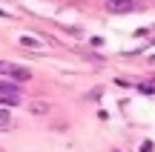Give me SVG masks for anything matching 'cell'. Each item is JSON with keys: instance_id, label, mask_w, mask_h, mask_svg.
<instances>
[{"instance_id": "3", "label": "cell", "mask_w": 155, "mask_h": 152, "mask_svg": "<svg viewBox=\"0 0 155 152\" xmlns=\"http://www.w3.org/2000/svg\"><path fill=\"white\" fill-rule=\"evenodd\" d=\"M20 103V95H15V92H0V106H17Z\"/></svg>"}, {"instance_id": "5", "label": "cell", "mask_w": 155, "mask_h": 152, "mask_svg": "<svg viewBox=\"0 0 155 152\" xmlns=\"http://www.w3.org/2000/svg\"><path fill=\"white\" fill-rule=\"evenodd\" d=\"M0 92H15V95H20V86L12 83V80H0Z\"/></svg>"}, {"instance_id": "2", "label": "cell", "mask_w": 155, "mask_h": 152, "mask_svg": "<svg viewBox=\"0 0 155 152\" xmlns=\"http://www.w3.org/2000/svg\"><path fill=\"white\" fill-rule=\"evenodd\" d=\"M104 9L109 15H127V11L135 9V3L132 0H104Z\"/></svg>"}, {"instance_id": "6", "label": "cell", "mask_w": 155, "mask_h": 152, "mask_svg": "<svg viewBox=\"0 0 155 152\" xmlns=\"http://www.w3.org/2000/svg\"><path fill=\"white\" fill-rule=\"evenodd\" d=\"M3 126H9V109L0 106V129H3Z\"/></svg>"}, {"instance_id": "7", "label": "cell", "mask_w": 155, "mask_h": 152, "mask_svg": "<svg viewBox=\"0 0 155 152\" xmlns=\"http://www.w3.org/2000/svg\"><path fill=\"white\" fill-rule=\"evenodd\" d=\"M20 43H23V46H40L35 37H20Z\"/></svg>"}, {"instance_id": "8", "label": "cell", "mask_w": 155, "mask_h": 152, "mask_svg": "<svg viewBox=\"0 0 155 152\" xmlns=\"http://www.w3.org/2000/svg\"><path fill=\"white\" fill-rule=\"evenodd\" d=\"M138 89H141V92H155V86H152V83H141Z\"/></svg>"}, {"instance_id": "4", "label": "cell", "mask_w": 155, "mask_h": 152, "mask_svg": "<svg viewBox=\"0 0 155 152\" xmlns=\"http://www.w3.org/2000/svg\"><path fill=\"white\" fill-rule=\"evenodd\" d=\"M29 109H32L35 115H46V112H49V103H46V101H35Z\"/></svg>"}, {"instance_id": "1", "label": "cell", "mask_w": 155, "mask_h": 152, "mask_svg": "<svg viewBox=\"0 0 155 152\" xmlns=\"http://www.w3.org/2000/svg\"><path fill=\"white\" fill-rule=\"evenodd\" d=\"M0 75H6L12 80H32V69L17 66V63H6V60H0Z\"/></svg>"}]
</instances>
